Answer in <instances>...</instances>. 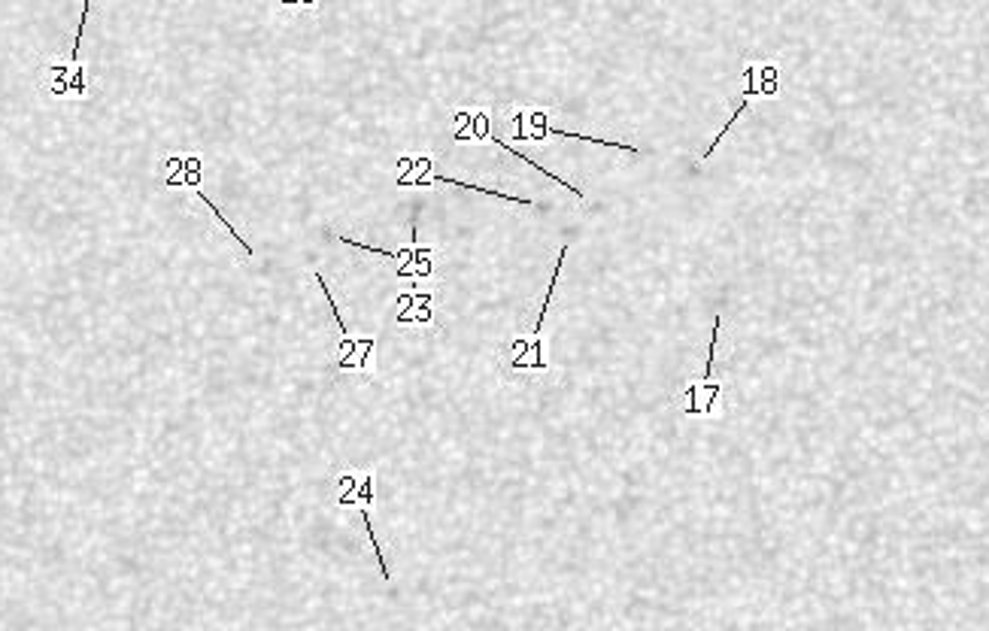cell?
Here are the masks:
<instances>
[{
	"label": "cell",
	"mask_w": 989,
	"mask_h": 631,
	"mask_svg": "<svg viewBox=\"0 0 989 631\" xmlns=\"http://www.w3.org/2000/svg\"><path fill=\"white\" fill-rule=\"evenodd\" d=\"M565 255H568V243L562 246V252H559V261H556V267H553V277H550V289H547V295H544V307H541V316H537V325H534V331H531V337L528 340H519L513 349H516V355H513V368H528V371H547V355H544V340H541V334H544V319H547V310H550V301H553V295H556V286H559V274H562V264H565Z\"/></svg>",
	"instance_id": "cell-1"
},
{
	"label": "cell",
	"mask_w": 989,
	"mask_h": 631,
	"mask_svg": "<svg viewBox=\"0 0 989 631\" xmlns=\"http://www.w3.org/2000/svg\"><path fill=\"white\" fill-rule=\"evenodd\" d=\"M371 504H374V474H368L362 480V486H358V510H362V519H365V528H368V537H371V544H374V559L383 571V580H392L389 574V565L383 559V547H380V540L374 534V519H371Z\"/></svg>",
	"instance_id": "cell-2"
},
{
	"label": "cell",
	"mask_w": 989,
	"mask_h": 631,
	"mask_svg": "<svg viewBox=\"0 0 989 631\" xmlns=\"http://www.w3.org/2000/svg\"><path fill=\"white\" fill-rule=\"evenodd\" d=\"M434 183H446V186H459L465 192H477V195H492V198H501V201H513V204H525L531 207L528 198H519V195H501V192H492V189H483V186H471V183H462V179H453V176H443V173H434Z\"/></svg>",
	"instance_id": "cell-3"
}]
</instances>
